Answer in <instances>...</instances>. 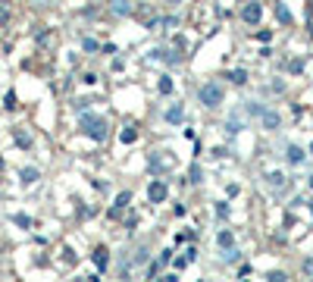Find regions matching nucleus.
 <instances>
[{"instance_id": "obj_1", "label": "nucleus", "mask_w": 313, "mask_h": 282, "mask_svg": "<svg viewBox=\"0 0 313 282\" xmlns=\"http://www.w3.org/2000/svg\"><path fill=\"white\" fill-rule=\"evenodd\" d=\"M78 132H82L85 138H91V141H103V138L110 135V126H107V120H103V116L82 110V120H78Z\"/></svg>"}, {"instance_id": "obj_2", "label": "nucleus", "mask_w": 313, "mask_h": 282, "mask_svg": "<svg viewBox=\"0 0 313 282\" xmlns=\"http://www.w3.org/2000/svg\"><path fill=\"white\" fill-rule=\"evenodd\" d=\"M198 100L204 104L207 110H216L219 104L226 100V91H223V85H219V82H204L201 91H198Z\"/></svg>"}, {"instance_id": "obj_3", "label": "nucleus", "mask_w": 313, "mask_h": 282, "mask_svg": "<svg viewBox=\"0 0 313 282\" xmlns=\"http://www.w3.org/2000/svg\"><path fill=\"white\" fill-rule=\"evenodd\" d=\"M169 198V182L166 179H150L147 182V201L150 204H166Z\"/></svg>"}, {"instance_id": "obj_4", "label": "nucleus", "mask_w": 313, "mask_h": 282, "mask_svg": "<svg viewBox=\"0 0 313 282\" xmlns=\"http://www.w3.org/2000/svg\"><path fill=\"white\" fill-rule=\"evenodd\" d=\"M260 19H263V4L251 0V4H245V6H241V22H245V26H257Z\"/></svg>"}, {"instance_id": "obj_5", "label": "nucleus", "mask_w": 313, "mask_h": 282, "mask_svg": "<svg viewBox=\"0 0 313 282\" xmlns=\"http://www.w3.org/2000/svg\"><path fill=\"white\" fill-rule=\"evenodd\" d=\"M260 126L266 128V132H276V128L282 126V116L276 113V110H263V113H260Z\"/></svg>"}, {"instance_id": "obj_6", "label": "nucleus", "mask_w": 313, "mask_h": 282, "mask_svg": "<svg viewBox=\"0 0 313 282\" xmlns=\"http://www.w3.org/2000/svg\"><path fill=\"white\" fill-rule=\"evenodd\" d=\"M129 201H132V192H119V194H116V204L107 210V216H110V220H116L125 207H129Z\"/></svg>"}, {"instance_id": "obj_7", "label": "nucleus", "mask_w": 313, "mask_h": 282, "mask_svg": "<svg viewBox=\"0 0 313 282\" xmlns=\"http://www.w3.org/2000/svg\"><path fill=\"white\" fill-rule=\"evenodd\" d=\"M285 160L292 163V166H301V163L307 160V154H304V148H298V144H288V148H285Z\"/></svg>"}, {"instance_id": "obj_8", "label": "nucleus", "mask_w": 313, "mask_h": 282, "mask_svg": "<svg viewBox=\"0 0 313 282\" xmlns=\"http://www.w3.org/2000/svg\"><path fill=\"white\" fill-rule=\"evenodd\" d=\"M147 166H150V172H169V166H172V160L166 157H157V150H154V154H150L147 157Z\"/></svg>"}, {"instance_id": "obj_9", "label": "nucleus", "mask_w": 313, "mask_h": 282, "mask_svg": "<svg viewBox=\"0 0 313 282\" xmlns=\"http://www.w3.org/2000/svg\"><path fill=\"white\" fill-rule=\"evenodd\" d=\"M91 257H94V266H97V273H103V270L110 266V251L103 248V244H100V248H94V254H91Z\"/></svg>"}, {"instance_id": "obj_10", "label": "nucleus", "mask_w": 313, "mask_h": 282, "mask_svg": "<svg viewBox=\"0 0 313 282\" xmlns=\"http://www.w3.org/2000/svg\"><path fill=\"white\" fill-rule=\"evenodd\" d=\"M185 120V107H182V104H172V107L166 110V122L169 126H179Z\"/></svg>"}, {"instance_id": "obj_11", "label": "nucleus", "mask_w": 313, "mask_h": 282, "mask_svg": "<svg viewBox=\"0 0 313 282\" xmlns=\"http://www.w3.org/2000/svg\"><path fill=\"white\" fill-rule=\"evenodd\" d=\"M110 10H113V16H132L135 13V6L129 4V0H113Z\"/></svg>"}, {"instance_id": "obj_12", "label": "nucleus", "mask_w": 313, "mask_h": 282, "mask_svg": "<svg viewBox=\"0 0 313 282\" xmlns=\"http://www.w3.org/2000/svg\"><path fill=\"white\" fill-rule=\"evenodd\" d=\"M13 141H16V144H19L22 150H28V148L34 144V138H31L28 132H25V128H16V132H13Z\"/></svg>"}, {"instance_id": "obj_13", "label": "nucleus", "mask_w": 313, "mask_h": 282, "mask_svg": "<svg viewBox=\"0 0 313 282\" xmlns=\"http://www.w3.org/2000/svg\"><path fill=\"white\" fill-rule=\"evenodd\" d=\"M19 179H22V185H34V182H38V179H41V172H38V170H34V166H25V170H22V172H19Z\"/></svg>"}, {"instance_id": "obj_14", "label": "nucleus", "mask_w": 313, "mask_h": 282, "mask_svg": "<svg viewBox=\"0 0 313 282\" xmlns=\"http://www.w3.org/2000/svg\"><path fill=\"white\" fill-rule=\"evenodd\" d=\"M266 185H270L273 192H282V188H285V176L282 172H270V176H266Z\"/></svg>"}, {"instance_id": "obj_15", "label": "nucleus", "mask_w": 313, "mask_h": 282, "mask_svg": "<svg viewBox=\"0 0 313 282\" xmlns=\"http://www.w3.org/2000/svg\"><path fill=\"white\" fill-rule=\"evenodd\" d=\"M216 244H219V248H232V244H235V235H232L229 229H223V232H216Z\"/></svg>"}, {"instance_id": "obj_16", "label": "nucleus", "mask_w": 313, "mask_h": 282, "mask_svg": "<svg viewBox=\"0 0 313 282\" xmlns=\"http://www.w3.org/2000/svg\"><path fill=\"white\" fill-rule=\"evenodd\" d=\"M119 141H122V144H135V141H138V128L135 126H125L122 132H119Z\"/></svg>"}, {"instance_id": "obj_17", "label": "nucleus", "mask_w": 313, "mask_h": 282, "mask_svg": "<svg viewBox=\"0 0 313 282\" xmlns=\"http://www.w3.org/2000/svg\"><path fill=\"white\" fill-rule=\"evenodd\" d=\"M276 19H279L282 26H292V13H288L285 4H276Z\"/></svg>"}, {"instance_id": "obj_18", "label": "nucleus", "mask_w": 313, "mask_h": 282, "mask_svg": "<svg viewBox=\"0 0 313 282\" xmlns=\"http://www.w3.org/2000/svg\"><path fill=\"white\" fill-rule=\"evenodd\" d=\"M226 78H229V82H235V85H245V82H248V69H232Z\"/></svg>"}, {"instance_id": "obj_19", "label": "nucleus", "mask_w": 313, "mask_h": 282, "mask_svg": "<svg viewBox=\"0 0 313 282\" xmlns=\"http://www.w3.org/2000/svg\"><path fill=\"white\" fill-rule=\"evenodd\" d=\"M201 176H204L201 166H198V163H191V166H188V182H191V185H201V182H204Z\"/></svg>"}, {"instance_id": "obj_20", "label": "nucleus", "mask_w": 313, "mask_h": 282, "mask_svg": "<svg viewBox=\"0 0 313 282\" xmlns=\"http://www.w3.org/2000/svg\"><path fill=\"white\" fill-rule=\"evenodd\" d=\"M9 19H13V10H9V4H0V28H6Z\"/></svg>"}, {"instance_id": "obj_21", "label": "nucleus", "mask_w": 313, "mask_h": 282, "mask_svg": "<svg viewBox=\"0 0 313 282\" xmlns=\"http://www.w3.org/2000/svg\"><path fill=\"white\" fill-rule=\"evenodd\" d=\"M13 222L19 229H31V216L28 214H13Z\"/></svg>"}, {"instance_id": "obj_22", "label": "nucleus", "mask_w": 313, "mask_h": 282, "mask_svg": "<svg viewBox=\"0 0 313 282\" xmlns=\"http://www.w3.org/2000/svg\"><path fill=\"white\" fill-rule=\"evenodd\" d=\"M132 264H135V266H141V264H147V244H141V248H138V254L132 257Z\"/></svg>"}, {"instance_id": "obj_23", "label": "nucleus", "mask_w": 313, "mask_h": 282, "mask_svg": "<svg viewBox=\"0 0 313 282\" xmlns=\"http://www.w3.org/2000/svg\"><path fill=\"white\" fill-rule=\"evenodd\" d=\"M229 214H232L229 201H219V204H216V216H219V220H229Z\"/></svg>"}, {"instance_id": "obj_24", "label": "nucleus", "mask_w": 313, "mask_h": 282, "mask_svg": "<svg viewBox=\"0 0 313 282\" xmlns=\"http://www.w3.org/2000/svg\"><path fill=\"white\" fill-rule=\"evenodd\" d=\"M82 47H85L88 54H97V50H100V44H97L94 38H82Z\"/></svg>"}, {"instance_id": "obj_25", "label": "nucleus", "mask_w": 313, "mask_h": 282, "mask_svg": "<svg viewBox=\"0 0 313 282\" xmlns=\"http://www.w3.org/2000/svg\"><path fill=\"white\" fill-rule=\"evenodd\" d=\"M157 88H160V94H169V91H172V78H169V76H163V78L157 82Z\"/></svg>"}, {"instance_id": "obj_26", "label": "nucleus", "mask_w": 313, "mask_h": 282, "mask_svg": "<svg viewBox=\"0 0 313 282\" xmlns=\"http://www.w3.org/2000/svg\"><path fill=\"white\" fill-rule=\"evenodd\" d=\"M266 279H270V282H285L288 273H282V270H270V273H266Z\"/></svg>"}, {"instance_id": "obj_27", "label": "nucleus", "mask_w": 313, "mask_h": 282, "mask_svg": "<svg viewBox=\"0 0 313 282\" xmlns=\"http://www.w3.org/2000/svg\"><path fill=\"white\" fill-rule=\"evenodd\" d=\"M3 107H6V110H16V91H6V98H3Z\"/></svg>"}, {"instance_id": "obj_28", "label": "nucleus", "mask_w": 313, "mask_h": 282, "mask_svg": "<svg viewBox=\"0 0 313 282\" xmlns=\"http://www.w3.org/2000/svg\"><path fill=\"white\" fill-rule=\"evenodd\" d=\"M238 254H241V251H235V248H226L223 260H226V264H235V260H238Z\"/></svg>"}, {"instance_id": "obj_29", "label": "nucleus", "mask_w": 313, "mask_h": 282, "mask_svg": "<svg viewBox=\"0 0 313 282\" xmlns=\"http://www.w3.org/2000/svg\"><path fill=\"white\" fill-rule=\"evenodd\" d=\"M160 26H163V28H176L179 19H176V16H163V19H160Z\"/></svg>"}, {"instance_id": "obj_30", "label": "nucleus", "mask_w": 313, "mask_h": 282, "mask_svg": "<svg viewBox=\"0 0 313 282\" xmlns=\"http://www.w3.org/2000/svg\"><path fill=\"white\" fill-rule=\"evenodd\" d=\"M301 69H304V60H292V63H288V72H301Z\"/></svg>"}, {"instance_id": "obj_31", "label": "nucleus", "mask_w": 313, "mask_h": 282, "mask_svg": "<svg viewBox=\"0 0 313 282\" xmlns=\"http://www.w3.org/2000/svg\"><path fill=\"white\" fill-rule=\"evenodd\" d=\"M185 260H188V264H194V260H198V248H194V244H191L188 251H185Z\"/></svg>"}, {"instance_id": "obj_32", "label": "nucleus", "mask_w": 313, "mask_h": 282, "mask_svg": "<svg viewBox=\"0 0 313 282\" xmlns=\"http://www.w3.org/2000/svg\"><path fill=\"white\" fill-rule=\"evenodd\" d=\"M157 260H160V266H163V264H169L172 260V251L166 248V251H160V257H157Z\"/></svg>"}, {"instance_id": "obj_33", "label": "nucleus", "mask_w": 313, "mask_h": 282, "mask_svg": "<svg viewBox=\"0 0 313 282\" xmlns=\"http://www.w3.org/2000/svg\"><path fill=\"white\" fill-rule=\"evenodd\" d=\"M301 270H304V273H307V276H313V257H307V260H304V264H301Z\"/></svg>"}, {"instance_id": "obj_34", "label": "nucleus", "mask_w": 313, "mask_h": 282, "mask_svg": "<svg viewBox=\"0 0 313 282\" xmlns=\"http://www.w3.org/2000/svg\"><path fill=\"white\" fill-rule=\"evenodd\" d=\"M82 82H85V85H94L97 76H94V72H85V76H82Z\"/></svg>"}, {"instance_id": "obj_35", "label": "nucleus", "mask_w": 313, "mask_h": 282, "mask_svg": "<svg viewBox=\"0 0 313 282\" xmlns=\"http://www.w3.org/2000/svg\"><path fill=\"white\" fill-rule=\"evenodd\" d=\"M273 38V32L270 28H266V32H257V41H270Z\"/></svg>"}, {"instance_id": "obj_36", "label": "nucleus", "mask_w": 313, "mask_h": 282, "mask_svg": "<svg viewBox=\"0 0 313 282\" xmlns=\"http://www.w3.org/2000/svg\"><path fill=\"white\" fill-rule=\"evenodd\" d=\"M157 273H160V260H157V264H150V266H147V276H157Z\"/></svg>"}, {"instance_id": "obj_37", "label": "nucleus", "mask_w": 313, "mask_h": 282, "mask_svg": "<svg viewBox=\"0 0 313 282\" xmlns=\"http://www.w3.org/2000/svg\"><path fill=\"white\" fill-rule=\"evenodd\" d=\"M307 185H310V188H313V172H310V179H307Z\"/></svg>"}, {"instance_id": "obj_38", "label": "nucleus", "mask_w": 313, "mask_h": 282, "mask_svg": "<svg viewBox=\"0 0 313 282\" xmlns=\"http://www.w3.org/2000/svg\"><path fill=\"white\" fill-rule=\"evenodd\" d=\"M169 4H182V0H169Z\"/></svg>"}, {"instance_id": "obj_39", "label": "nucleus", "mask_w": 313, "mask_h": 282, "mask_svg": "<svg viewBox=\"0 0 313 282\" xmlns=\"http://www.w3.org/2000/svg\"><path fill=\"white\" fill-rule=\"evenodd\" d=\"M310 154H313V144H310Z\"/></svg>"}, {"instance_id": "obj_40", "label": "nucleus", "mask_w": 313, "mask_h": 282, "mask_svg": "<svg viewBox=\"0 0 313 282\" xmlns=\"http://www.w3.org/2000/svg\"><path fill=\"white\" fill-rule=\"evenodd\" d=\"M310 210H313V204H310Z\"/></svg>"}]
</instances>
